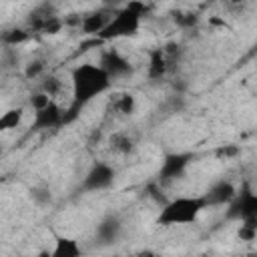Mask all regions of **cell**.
<instances>
[{"instance_id": "30bf717a", "label": "cell", "mask_w": 257, "mask_h": 257, "mask_svg": "<svg viewBox=\"0 0 257 257\" xmlns=\"http://www.w3.org/2000/svg\"><path fill=\"white\" fill-rule=\"evenodd\" d=\"M235 195H237V189H235V185L229 183V181H219V183H215V185L205 193V197H207V201H209L211 207H213V205H229V203L235 199Z\"/></svg>"}, {"instance_id": "6da1fadb", "label": "cell", "mask_w": 257, "mask_h": 257, "mask_svg": "<svg viewBox=\"0 0 257 257\" xmlns=\"http://www.w3.org/2000/svg\"><path fill=\"white\" fill-rule=\"evenodd\" d=\"M112 84V76L94 62H82L70 72V94L76 104H86L104 94Z\"/></svg>"}, {"instance_id": "ac0fdd59", "label": "cell", "mask_w": 257, "mask_h": 257, "mask_svg": "<svg viewBox=\"0 0 257 257\" xmlns=\"http://www.w3.org/2000/svg\"><path fill=\"white\" fill-rule=\"evenodd\" d=\"M245 0H229V4H243Z\"/></svg>"}, {"instance_id": "4fadbf2b", "label": "cell", "mask_w": 257, "mask_h": 257, "mask_svg": "<svg viewBox=\"0 0 257 257\" xmlns=\"http://www.w3.org/2000/svg\"><path fill=\"white\" fill-rule=\"evenodd\" d=\"M40 90H44V92L50 94L52 98L60 100V96H62V92H64V82H62V78H58L56 74H48V76L42 80Z\"/></svg>"}, {"instance_id": "2e32d148", "label": "cell", "mask_w": 257, "mask_h": 257, "mask_svg": "<svg viewBox=\"0 0 257 257\" xmlns=\"http://www.w3.org/2000/svg\"><path fill=\"white\" fill-rule=\"evenodd\" d=\"M78 253H80V247L70 239H58L56 241V249L52 251V255H64V257L78 255Z\"/></svg>"}, {"instance_id": "7a4b0ae2", "label": "cell", "mask_w": 257, "mask_h": 257, "mask_svg": "<svg viewBox=\"0 0 257 257\" xmlns=\"http://www.w3.org/2000/svg\"><path fill=\"white\" fill-rule=\"evenodd\" d=\"M209 201L205 195H179L163 205L157 223L165 227L177 225H193L205 209H209Z\"/></svg>"}, {"instance_id": "3957f363", "label": "cell", "mask_w": 257, "mask_h": 257, "mask_svg": "<svg viewBox=\"0 0 257 257\" xmlns=\"http://www.w3.org/2000/svg\"><path fill=\"white\" fill-rule=\"evenodd\" d=\"M147 14V4L143 0H131L116 12H112L108 24L98 34L102 40H118V38H131L141 30L143 18Z\"/></svg>"}, {"instance_id": "8fae6325", "label": "cell", "mask_w": 257, "mask_h": 257, "mask_svg": "<svg viewBox=\"0 0 257 257\" xmlns=\"http://www.w3.org/2000/svg\"><path fill=\"white\" fill-rule=\"evenodd\" d=\"M110 16H112V12L98 10V12L88 14V16L82 20V24H80V26H82V30H84L86 34H100V32L104 30V26L108 24Z\"/></svg>"}, {"instance_id": "9c48e42d", "label": "cell", "mask_w": 257, "mask_h": 257, "mask_svg": "<svg viewBox=\"0 0 257 257\" xmlns=\"http://www.w3.org/2000/svg\"><path fill=\"white\" fill-rule=\"evenodd\" d=\"M112 179H114V171L104 163H96L84 177V189H88V191L104 189L112 183Z\"/></svg>"}, {"instance_id": "277c9868", "label": "cell", "mask_w": 257, "mask_h": 257, "mask_svg": "<svg viewBox=\"0 0 257 257\" xmlns=\"http://www.w3.org/2000/svg\"><path fill=\"white\" fill-rule=\"evenodd\" d=\"M229 215L239 219V223L257 225V193L251 189L237 191L235 199L229 203Z\"/></svg>"}, {"instance_id": "e0dca14e", "label": "cell", "mask_w": 257, "mask_h": 257, "mask_svg": "<svg viewBox=\"0 0 257 257\" xmlns=\"http://www.w3.org/2000/svg\"><path fill=\"white\" fill-rule=\"evenodd\" d=\"M26 38H28V32H24V30H12V34L6 36V40L12 42V44H14V42H24Z\"/></svg>"}, {"instance_id": "7c38bea8", "label": "cell", "mask_w": 257, "mask_h": 257, "mask_svg": "<svg viewBox=\"0 0 257 257\" xmlns=\"http://www.w3.org/2000/svg\"><path fill=\"white\" fill-rule=\"evenodd\" d=\"M108 145H110V149H112L114 153L126 155V153H131V151L135 149V139H133L126 131H116V133L110 135Z\"/></svg>"}, {"instance_id": "5bb4252c", "label": "cell", "mask_w": 257, "mask_h": 257, "mask_svg": "<svg viewBox=\"0 0 257 257\" xmlns=\"http://www.w3.org/2000/svg\"><path fill=\"white\" fill-rule=\"evenodd\" d=\"M22 116H24V110H22V108H12V110H6V112L2 114V118H0V128H4V131L16 128V126L20 124Z\"/></svg>"}, {"instance_id": "52a82bcc", "label": "cell", "mask_w": 257, "mask_h": 257, "mask_svg": "<svg viewBox=\"0 0 257 257\" xmlns=\"http://www.w3.org/2000/svg\"><path fill=\"white\" fill-rule=\"evenodd\" d=\"M98 64H100L112 78L131 72V62H128V58H126L122 52H118L116 48H108V50H104V52H102V58H100Z\"/></svg>"}, {"instance_id": "9a60e30c", "label": "cell", "mask_w": 257, "mask_h": 257, "mask_svg": "<svg viewBox=\"0 0 257 257\" xmlns=\"http://www.w3.org/2000/svg\"><path fill=\"white\" fill-rule=\"evenodd\" d=\"M185 165H187V159L183 155H173V157H169L165 161V169L163 171H165L167 177H177L185 169Z\"/></svg>"}, {"instance_id": "ba28073f", "label": "cell", "mask_w": 257, "mask_h": 257, "mask_svg": "<svg viewBox=\"0 0 257 257\" xmlns=\"http://www.w3.org/2000/svg\"><path fill=\"white\" fill-rule=\"evenodd\" d=\"M137 108V98L135 94L122 90V92H112L108 98H106V110L112 112V114H118V116H128L133 114Z\"/></svg>"}, {"instance_id": "8992f818", "label": "cell", "mask_w": 257, "mask_h": 257, "mask_svg": "<svg viewBox=\"0 0 257 257\" xmlns=\"http://www.w3.org/2000/svg\"><path fill=\"white\" fill-rule=\"evenodd\" d=\"M173 64V50L167 46H157L149 52V62H147V72L151 78H163Z\"/></svg>"}, {"instance_id": "5b68a950", "label": "cell", "mask_w": 257, "mask_h": 257, "mask_svg": "<svg viewBox=\"0 0 257 257\" xmlns=\"http://www.w3.org/2000/svg\"><path fill=\"white\" fill-rule=\"evenodd\" d=\"M64 112H66V108L60 104V100L52 98V100L46 102L44 106L32 110V126H34L36 131L54 128V126H58L60 122H64Z\"/></svg>"}]
</instances>
